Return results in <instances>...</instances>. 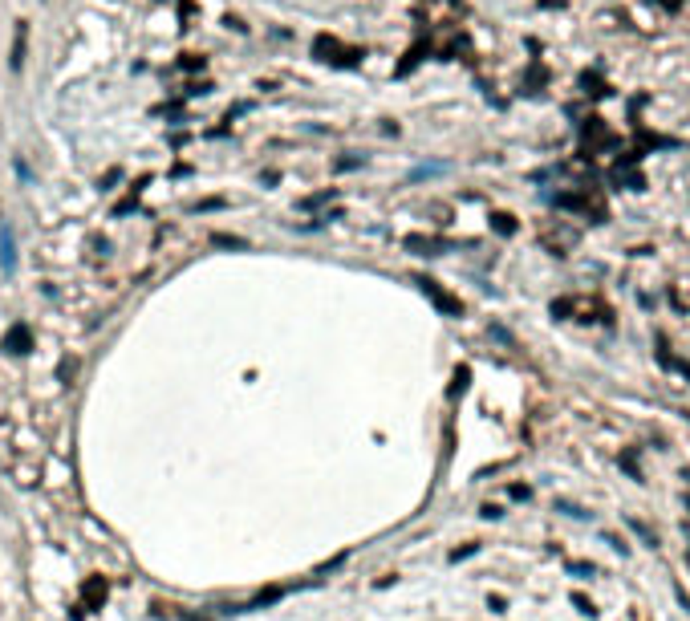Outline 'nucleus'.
<instances>
[{"label": "nucleus", "mask_w": 690, "mask_h": 621, "mask_svg": "<svg viewBox=\"0 0 690 621\" xmlns=\"http://www.w3.org/2000/svg\"><path fill=\"white\" fill-rule=\"evenodd\" d=\"M687 508H690V496H687Z\"/></svg>", "instance_id": "ddd939ff"}, {"label": "nucleus", "mask_w": 690, "mask_h": 621, "mask_svg": "<svg viewBox=\"0 0 690 621\" xmlns=\"http://www.w3.org/2000/svg\"><path fill=\"white\" fill-rule=\"evenodd\" d=\"M556 508H560L565 516H577V520H589V512H585V508H577V503H565V500H560Z\"/></svg>", "instance_id": "6e6552de"}, {"label": "nucleus", "mask_w": 690, "mask_h": 621, "mask_svg": "<svg viewBox=\"0 0 690 621\" xmlns=\"http://www.w3.org/2000/svg\"><path fill=\"white\" fill-rule=\"evenodd\" d=\"M443 163H418V167L410 171V183H418V179H430V175H443Z\"/></svg>", "instance_id": "39448f33"}, {"label": "nucleus", "mask_w": 690, "mask_h": 621, "mask_svg": "<svg viewBox=\"0 0 690 621\" xmlns=\"http://www.w3.org/2000/svg\"><path fill=\"white\" fill-rule=\"evenodd\" d=\"M329 199H334V191H321V195H309V199H305V207H321V203H329Z\"/></svg>", "instance_id": "1a4fd4ad"}, {"label": "nucleus", "mask_w": 690, "mask_h": 621, "mask_svg": "<svg viewBox=\"0 0 690 621\" xmlns=\"http://www.w3.org/2000/svg\"><path fill=\"white\" fill-rule=\"evenodd\" d=\"M629 528H634V532H638V536H642V540H645V544H650V549H658V536H654V528H650V524H642V520H638V516H629Z\"/></svg>", "instance_id": "0eeeda50"}, {"label": "nucleus", "mask_w": 690, "mask_h": 621, "mask_svg": "<svg viewBox=\"0 0 690 621\" xmlns=\"http://www.w3.org/2000/svg\"><path fill=\"white\" fill-rule=\"evenodd\" d=\"M0 272L4 276H13L17 272V232L4 223V232H0Z\"/></svg>", "instance_id": "20e7f679"}, {"label": "nucleus", "mask_w": 690, "mask_h": 621, "mask_svg": "<svg viewBox=\"0 0 690 621\" xmlns=\"http://www.w3.org/2000/svg\"><path fill=\"white\" fill-rule=\"evenodd\" d=\"M418 288H423V292H427L430 301L439 305V313H451V317H459V313H463V305H459V297H451L447 288H439V281H427V276H423V281H418Z\"/></svg>", "instance_id": "f257e3e1"}, {"label": "nucleus", "mask_w": 690, "mask_h": 621, "mask_svg": "<svg viewBox=\"0 0 690 621\" xmlns=\"http://www.w3.org/2000/svg\"><path fill=\"white\" fill-rule=\"evenodd\" d=\"M496 228H500V232H512V215H496Z\"/></svg>", "instance_id": "f8f14e48"}, {"label": "nucleus", "mask_w": 690, "mask_h": 621, "mask_svg": "<svg viewBox=\"0 0 690 621\" xmlns=\"http://www.w3.org/2000/svg\"><path fill=\"white\" fill-rule=\"evenodd\" d=\"M572 601H577V609H585V613H597V609H593V601H589V597H581V593H577Z\"/></svg>", "instance_id": "9d476101"}, {"label": "nucleus", "mask_w": 690, "mask_h": 621, "mask_svg": "<svg viewBox=\"0 0 690 621\" xmlns=\"http://www.w3.org/2000/svg\"><path fill=\"white\" fill-rule=\"evenodd\" d=\"M17 175H21L24 183H29V179H33V171H29V163H24V159H17Z\"/></svg>", "instance_id": "9b49d317"}, {"label": "nucleus", "mask_w": 690, "mask_h": 621, "mask_svg": "<svg viewBox=\"0 0 690 621\" xmlns=\"http://www.w3.org/2000/svg\"><path fill=\"white\" fill-rule=\"evenodd\" d=\"M0 345H4L8 354H17V358H24V354L33 349V333H29V325H24V321H17V325H13V329L4 333V341H0Z\"/></svg>", "instance_id": "7ed1b4c3"}, {"label": "nucleus", "mask_w": 690, "mask_h": 621, "mask_svg": "<svg viewBox=\"0 0 690 621\" xmlns=\"http://www.w3.org/2000/svg\"><path fill=\"white\" fill-rule=\"evenodd\" d=\"M97 601H106V581H86V605H97Z\"/></svg>", "instance_id": "423d86ee"}, {"label": "nucleus", "mask_w": 690, "mask_h": 621, "mask_svg": "<svg viewBox=\"0 0 690 621\" xmlns=\"http://www.w3.org/2000/svg\"><path fill=\"white\" fill-rule=\"evenodd\" d=\"M24 57H29V21H17V29H13V49H8V70L21 73Z\"/></svg>", "instance_id": "f03ea898"}]
</instances>
